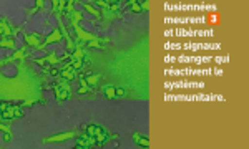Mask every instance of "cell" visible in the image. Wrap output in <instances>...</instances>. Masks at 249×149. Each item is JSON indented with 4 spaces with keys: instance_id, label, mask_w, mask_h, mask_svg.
<instances>
[{
    "instance_id": "1",
    "label": "cell",
    "mask_w": 249,
    "mask_h": 149,
    "mask_svg": "<svg viewBox=\"0 0 249 149\" xmlns=\"http://www.w3.org/2000/svg\"><path fill=\"white\" fill-rule=\"evenodd\" d=\"M166 101H223L221 95H206V93H195V95H164Z\"/></svg>"
},
{
    "instance_id": "2",
    "label": "cell",
    "mask_w": 249,
    "mask_h": 149,
    "mask_svg": "<svg viewBox=\"0 0 249 149\" xmlns=\"http://www.w3.org/2000/svg\"><path fill=\"white\" fill-rule=\"evenodd\" d=\"M213 73L221 75L223 70L219 68H181V70H173V68H166L164 70V75H173V76H183V75H193V76H210Z\"/></svg>"
},
{
    "instance_id": "3",
    "label": "cell",
    "mask_w": 249,
    "mask_h": 149,
    "mask_svg": "<svg viewBox=\"0 0 249 149\" xmlns=\"http://www.w3.org/2000/svg\"><path fill=\"white\" fill-rule=\"evenodd\" d=\"M164 48L166 50H219L221 45L219 43H191V42H186V43H164Z\"/></svg>"
},
{
    "instance_id": "4",
    "label": "cell",
    "mask_w": 249,
    "mask_h": 149,
    "mask_svg": "<svg viewBox=\"0 0 249 149\" xmlns=\"http://www.w3.org/2000/svg\"><path fill=\"white\" fill-rule=\"evenodd\" d=\"M213 30H190V28H168L164 37H213Z\"/></svg>"
},
{
    "instance_id": "5",
    "label": "cell",
    "mask_w": 249,
    "mask_h": 149,
    "mask_svg": "<svg viewBox=\"0 0 249 149\" xmlns=\"http://www.w3.org/2000/svg\"><path fill=\"white\" fill-rule=\"evenodd\" d=\"M166 12H216V5L199 3V5H176V3H166Z\"/></svg>"
},
{
    "instance_id": "6",
    "label": "cell",
    "mask_w": 249,
    "mask_h": 149,
    "mask_svg": "<svg viewBox=\"0 0 249 149\" xmlns=\"http://www.w3.org/2000/svg\"><path fill=\"white\" fill-rule=\"evenodd\" d=\"M208 22L206 17H166L164 23L166 25H176V23H188V25H204Z\"/></svg>"
},
{
    "instance_id": "7",
    "label": "cell",
    "mask_w": 249,
    "mask_h": 149,
    "mask_svg": "<svg viewBox=\"0 0 249 149\" xmlns=\"http://www.w3.org/2000/svg\"><path fill=\"white\" fill-rule=\"evenodd\" d=\"M175 62L178 63H198V65H201V63H210L213 62V56H186V55H181V56H176Z\"/></svg>"
},
{
    "instance_id": "8",
    "label": "cell",
    "mask_w": 249,
    "mask_h": 149,
    "mask_svg": "<svg viewBox=\"0 0 249 149\" xmlns=\"http://www.w3.org/2000/svg\"><path fill=\"white\" fill-rule=\"evenodd\" d=\"M203 82H186V80H179V82H166L164 88H203Z\"/></svg>"
},
{
    "instance_id": "9",
    "label": "cell",
    "mask_w": 249,
    "mask_h": 149,
    "mask_svg": "<svg viewBox=\"0 0 249 149\" xmlns=\"http://www.w3.org/2000/svg\"><path fill=\"white\" fill-rule=\"evenodd\" d=\"M213 62H216V63H228V62H230V56H213Z\"/></svg>"
}]
</instances>
